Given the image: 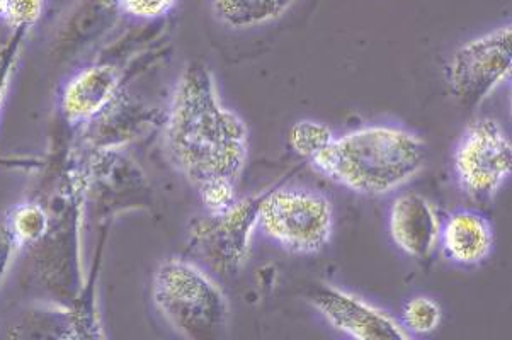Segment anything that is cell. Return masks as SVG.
<instances>
[{
	"label": "cell",
	"mask_w": 512,
	"mask_h": 340,
	"mask_svg": "<svg viewBox=\"0 0 512 340\" xmlns=\"http://www.w3.org/2000/svg\"><path fill=\"white\" fill-rule=\"evenodd\" d=\"M162 142L172 167L196 189L215 179L239 182L244 174L249 130L223 104L217 80L203 63H189L177 80Z\"/></svg>",
	"instance_id": "6da1fadb"
},
{
	"label": "cell",
	"mask_w": 512,
	"mask_h": 340,
	"mask_svg": "<svg viewBox=\"0 0 512 340\" xmlns=\"http://www.w3.org/2000/svg\"><path fill=\"white\" fill-rule=\"evenodd\" d=\"M50 228L31 252V274L45 298L70 305L87 281L84 259L87 201L84 160L79 143H70L58 162L50 198Z\"/></svg>",
	"instance_id": "7a4b0ae2"
},
{
	"label": "cell",
	"mask_w": 512,
	"mask_h": 340,
	"mask_svg": "<svg viewBox=\"0 0 512 340\" xmlns=\"http://www.w3.org/2000/svg\"><path fill=\"white\" fill-rule=\"evenodd\" d=\"M310 165L353 193L383 196L405 186L424 169L426 143L397 126H365L334 136Z\"/></svg>",
	"instance_id": "3957f363"
},
{
	"label": "cell",
	"mask_w": 512,
	"mask_h": 340,
	"mask_svg": "<svg viewBox=\"0 0 512 340\" xmlns=\"http://www.w3.org/2000/svg\"><path fill=\"white\" fill-rule=\"evenodd\" d=\"M152 301L162 320L184 339L217 340L227 332V296L196 262L181 257L160 262L152 278Z\"/></svg>",
	"instance_id": "277c9868"
},
{
	"label": "cell",
	"mask_w": 512,
	"mask_h": 340,
	"mask_svg": "<svg viewBox=\"0 0 512 340\" xmlns=\"http://www.w3.org/2000/svg\"><path fill=\"white\" fill-rule=\"evenodd\" d=\"M259 227L290 254H319L332 238L334 210L330 199L319 191L279 187L264 194Z\"/></svg>",
	"instance_id": "5b68a950"
},
{
	"label": "cell",
	"mask_w": 512,
	"mask_h": 340,
	"mask_svg": "<svg viewBox=\"0 0 512 340\" xmlns=\"http://www.w3.org/2000/svg\"><path fill=\"white\" fill-rule=\"evenodd\" d=\"M77 143L84 160L87 218L109 223L128 211L150 208L152 186L125 147L87 148Z\"/></svg>",
	"instance_id": "8992f818"
},
{
	"label": "cell",
	"mask_w": 512,
	"mask_h": 340,
	"mask_svg": "<svg viewBox=\"0 0 512 340\" xmlns=\"http://www.w3.org/2000/svg\"><path fill=\"white\" fill-rule=\"evenodd\" d=\"M453 169L468 198L494 199L512 170L511 140L497 119H473L465 128L453 153Z\"/></svg>",
	"instance_id": "52a82bcc"
},
{
	"label": "cell",
	"mask_w": 512,
	"mask_h": 340,
	"mask_svg": "<svg viewBox=\"0 0 512 340\" xmlns=\"http://www.w3.org/2000/svg\"><path fill=\"white\" fill-rule=\"evenodd\" d=\"M512 70L511 26L489 31L453 53L446 70L451 96L461 108L480 106Z\"/></svg>",
	"instance_id": "ba28073f"
},
{
	"label": "cell",
	"mask_w": 512,
	"mask_h": 340,
	"mask_svg": "<svg viewBox=\"0 0 512 340\" xmlns=\"http://www.w3.org/2000/svg\"><path fill=\"white\" fill-rule=\"evenodd\" d=\"M264 194L237 201L223 216H208L198 221L189 233L193 249L218 272L237 274L244 267L252 235L259 227V208Z\"/></svg>",
	"instance_id": "9c48e42d"
},
{
	"label": "cell",
	"mask_w": 512,
	"mask_h": 340,
	"mask_svg": "<svg viewBox=\"0 0 512 340\" xmlns=\"http://www.w3.org/2000/svg\"><path fill=\"white\" fill-rule=\"evenodd\" d=\"M308 300L334 329L353 339H410L409 332L397 318L344 289L330 284H319L312 288Z\"/></svg>",
	"instance_id": "30bf717a"
},
{
	"label": "cell",
	"mask_w": 512,
	"mask_h": 340,
	"mask_svg": "<svg viewBox=\"0 0 512 340\" xmlns=\"http://www.w3.org/2000/svg\"><path fill=\"white\" fill-rule=\"evenodd\" d=\"M123 72L109 62H96L80 68L63 85L58 111L70 130L91 125L125 92Z\"/></svg>",
	"instance_id": "8fae6325"
},
{
	"label": "cell",
	"mask_w": 512,
	"mask_h": 340,
	"mask_svg": "<svg viewBox=\"0 0 512 340\" xmlns=\"http://www.w3.org/2000/svg\"><path fill=\"white\" fill-rule=\"evenodd\" d=\"M441 220L438 210L419 193L402 194L388 215L393 244L414 259H429L439 244Z\"/></svg>",
	"instance_id": "7c38bea8"
},
{
	"label": "cell",
	"mask_w": 512,
	"mask_h": 340,
	"mask_svg": "<svg viewBox=\"0 0 512 340\" xmlns=\"http://www.w3.org/2000/svg\"><path fill=\"white\" fill-rule=\"evenodd\" d=\"M494 228L477 211L461 210L444 221L439 233L443 254L461 266H477L494 250Z\"/></svg>",
	"instance_id": "4fadbf2b"
},
{
	"label": "cell",
	"mask_w": 512,
	"mask_h": 340,
	"mask_svg": "<svg viewBox=\"0 0 512 340\" xmlns=\"http://www.w3.org/2000/svg\"><path fill=\"white\" fill-rule=\"evenodd\" d=\"M11 339H79L72 306L52 298H36L21 306L6 322Z\"/></svg>",
	"instance_id": "5bb4252c"
},
{
	"label": "cell",
	"mask_w": 512,
	"mask_h": 340,
	"mask_svg": "<svg viewBox=\"0 0 512 340\" xmlns=\"http://www.w3.org/2000/svg\"><path fill=\"white\" fill-rule=\"evenodd\" d=\"M296 0H213V14L227 28H259L290 11Z\"/></svg>",
	"instance_id": "9a60e30c"
},
{
	"label": "cell",
	"mask_w": 512,
	"mask_h": 340,
	"mask_svg": "<svg viewBox=\"0 0 512 340\" xmlns=\"http://www.w3.org/2000/svg\"><path fill=\"white\" fill-rule=\"evenodd\" d=\"M6 213L7 225L19 250L35 249L50 228V210L43 199L28 198L12 204Z\"/></svg>",
	"instance_id": "2e32d148"
},
{
	"label": "cell",
	"mask_w": 512,
	"mask_h": 340,
	"mask_svg": "<svg viewBox=\"0 0 512 340\" xmlns=\"http://www.w3.org/2000/svg\"><path fill=\"white\" fill-rule=\"evenodd\" d=\"M334 136L336 135L324 123L312 121V119H302L291 126L288 140H290L291 148L300 157L310 162L313 157H317L320 152H324L325 148L329 147Z\"/></svg>",
	"instance_id": "e0dca14e"
},
{
	"label": "cell",
	"mask_w": 512,
	"mask_h": 340,
	"mask_svg": "<svg viewBox=\"0 0 512 340\" xmlns=\"http://www.w3.org/2000/svg\"><path fill=\"white\" fill-rule=\"evenodd\" d=\"M441 318V306L433 298L416 296L405 303L400 323L410 335H427L438 330Z\"/></svg>",
	"instance_id": "ac0fdd59"
},
{
	"label": "cell",
	"mask_w": 512,
	"mask_h": 340,
	"mask_svg": "<svg viewBox=\"0 0 512 340\" xmlns=\"http://www.w3.org/2000/svg\"><path fill=\"white\" fill-rule=\"evenodd\" d=\"M29 31L11 29L6 40L0 43V116L4 111L7 96L11 91L12 80L18 72L19 62L23 57L24 46L28 40Z\"/></svg>",
	"instance_id": "d6986e66"
},
{
	"label": "cell",
	"mask_w": 512,
	"mask_h": 340,
	"mask_svg": "<svg viewBox=\"0 0 512 340\" xmlns=\"http://www.w3.org/2000/svg\"><path fill=\"white\" fill-rule=\"evenodd\" d=\"M235 189H237V182L228 181V179H215V181L206 182L203 186L198 187L196 191L200 194L206 215L217 218L234 208L237 203Z\"/></svg>",
	"instance_id": "ffe728a7"
},
{
	"label": "cell",
	"mask_w": 512,
	"mask_h": 340,
	"mask_svg": "<svg viewBox=\"0 0 512 340\" xmlns=\"http://www.w3.org/2000/svg\"><path fill=\"white\" fill-rule=\"evenodd\" d=\"M46 0H7L4 23L11 29L29 31L40 23L45 14Z\"/></svg>",
	"instance_id": "44dd1931"
},
{
	"label": "cell",
	"mask_w": 512,
	"mask_h": 340,
	"mask_svg": "<svg viewBox=\"0 0 512 340\" xmlns=\"http://www.w3.org/2000/svg\"><path fill=\"white\" fill-rule=\"evenodd\" d=\"M177 2L179 0H116L120 14L138 21H157L167 16Z\"/></svg>",
	"instance_id": "7402d4cb"
},
{
	"label": "cell",
	"mask_w": 512,
	"mask_h": 340,
	"mask_svg": "<svg viewBox=\"0 0 512 340\" xmlns=\"http://www.w3.org/2000/svg\"><path fill=\"white\" fill-rule=\"evenodd\" d=\"M21 250L12 237L11 228L7 225L6 213H0V288L11 276L14 264Z\"/></svg>",
	"instance_id": "603a6c76"
},
{
	"label": "cell",
	"mask_w": 512,
	"mask_h": 340,
	"mask_svg": "<svg viewBox=\"0 0 512 340\" xmlns=\"http://www.w3.org/2000/svg\"><path fill=\"white\" fill-rule=\"evenodd\" d=\"M7 0H0V19H4V12H6Z\"/></svg>",
	"instance_id": "cb8c5ba5"
}]
</instances>
